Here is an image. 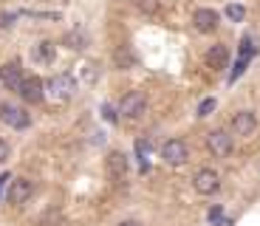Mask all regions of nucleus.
<instances>
[{
	"label": "nucleus",
	"instance_id": "obj_1",
	"mask_svg": "<svg viewBox=\"0 0 260 226\" xmlns=\"http://www.w3.org/2000/svg\"><path fill=\"white\" fill-rule=\"evenodd\" d=\"M119 113L124 119H142L147 113V96L142 90H130L127 96L122 99V105H119Z\"/></svg>",
	"mask_w": 260,
	"mask_h": 226
},
{
	"label": "nucleus",
	"instance_id": "obj_2",
	"mask_svg": "<svg viewBox=\"0 0 260 226\" xmlns=\"http://www.w3.org/2000/svg\"><path fill=\"white\" fill-rule=\"evenodd\" d=\"M0 122L9 124V127L23 130V127H28V124H31V116H28L23 108H14V105H0Z\"/></svg>",
	"mask_w": 260,
	"mask_h": 226
},
{
	"label": "nucleus",
	"instance_id": "obj_3",
	"mask_svg": "<svg viewBox=\"0 0 260 226\" xmlns=\"http://www.w3.org/2000/svg\"><path fill=\"white\" fill-rule=\"evenodd\" d=\"M161 158L167 164H184L189 158V147L187 142H181V139H170V142H164L161 147Z\"/></svg>",
	"mask_w": 260,
	"mask_h": 226
},
{
	"label": "nucleus",
	"instance_id": "obj_4",
	"mask_svg": "<svg viewBox=\"0 0 260 226\" xmlns=\"http://www.w3.org/2000/svg\"><path fill=\"white\" fill-rule=\"evenodd\" d=\"M207 147H209L212 155L226 158V155L232 153V136H229L226 130H212V133L207 136Z\"/></svg>",
	"mask_w": 260,
	"mask_h": 226
},
{
	"label": "nucleus",
	"instance_id": "obj_5",
	"mask_svg": "<svg viewBox=\"0 0 260 226\" xmlns=\"http://www.w3.org/2000/svg\"><path fill=\"white\" fill-rule=\"evenodd\" d=\"M195 189L201 195H215L221 189V175L215 173V170H198L195 173Z\"/></svg>",
	"mask_w": 260,
	"mask_h": 226
},
{
	"label": "nucleus",
	"instance_id": "obj_6",
	"mask_svg": "<svg viewBox=\"0 0 260 226\" xmlns=\"http://www.w3.org/2000/svg\"><path fill=\"white\" fill-rule=\"evenodd\" d=\"M48 90H51V96H57V99H71L74 90H77V82H74L71 74H57V77H51V82H48Z\"/></svg>",
	"mask_w": 260,
	"mask_h": 226
},
{
	"label": "nucleus",
	"instance_id": "obj_7",
	"mask_svg": "<svg viewBox=\"0 0 260 226\" xmlns=\"http://www.w3.org/2000/svg\"><path fill=\"white\" fill-rule=\"evenodd\" d=\"M17 93H20L23 99H26V102H31V105L43 102V96H46V90H43V82H40L37 77H23V82H20Z\"/></svg>",
	"mask_w": 260,
	"mask_h": 226
},
{
	"label": "nucleus",
	"instance_id": "obj_8",
	"mask_svg": "<svg viewBox=\"0 0 260 226\" xmlns=\"http://www.w3.org/2000/svg\"><path fill=\"white\" fill-rule=\"evenodd\" d=\"M204 62L212 68V71H223L226 68V62H229V51H226V45H209L207 48V54H204Z\"/></svg>",
	"mask_w": 260,
	"mask_h": 226
},
{
	"label": "nucleus",
	"instance_id": "obj_9",
	"mask_svg": "<svg viewBox=\"0 0 260 226\" xmlns=\"http://www.w3.org/2000/svg\"><path fill=\"white\" fill-rule=\"evenodd\" d=\"M254 127H257V119H254L252 110H238L232 116V130L238 136H252Z\"/></svg>",
	"mask_w": 260,
	"mask_h": 226
},
{
	"label": "nucleus",
	"instance_id": "obj_10",
	"mask_svg": "<svg viewBox=\"0 0 260 226\" xmlns=\"http://www.w3.org/2000/svg\"><path fill=\"white\" fill-rule=\"evenodd\" d=\"M31 192H34L31 181L17 178V181H12V187H9V201H12V204H26V201L31 198Z\"/></svg>",
	"mask_w": 260,
	"mask_h": 226
},
{
	"label": "nucleus",
	"instance_id": "obj_11",
	"mask_svg": "<svg viewBox=\"0 0 260 226\" xmlns=\"http://www.w3.org/2000/svg\"><path fill=\"white\" fill-rule=\"evenodd\" d=\"M0 82L6 85L9 90H14V93H17L20 82H23V74H20V65H17V62H6V65H0Z\"/></svg>",
	"mask_w": 260,
	"mask_h": 226
},
{
	"label": "nucleus",
	"instance_id": "obj_12",
	"mask_svg": "<svg viewBox=\"0 0 260 226\" xmlns=\"http://www.w3.org/2000/svg\"><path fill=\"white\" fill-rule=\"evenodd\" d=\"M105 167H108V175H111V178L122 181L124 175H127V155L113 150V153L108 155V164H105Z\"/></svg>",
	"mask_w": 260,
	"mask_h": 226
},
{
	"label": "nucleus",
	"instance_id": "obj_13",
	"mask_svg": "<svg viewBox=\"0 0 260 226\" xmlns=\"http://www.w3.org/2000/svg\"><path fill=\"white\" fill-rule=\"evenodd\" d=\"M218 23H221V17H218L212 9H198V12H195V28H198L201 34L215 31V28H218Z\"/></svg>",
	"mask_w": 260,
	"mask_h": 226
},
{
	"label": "nucleus",
	"instance_id": "obj_14",
	"mask_svg": "<svg viewBox=\"0 0 260 226\" xmlns=\"http://www.w3.org/2000/svg\"><path fill=\"white\" fill-rule=\"evenodd\" d=\"M54 43L51 40H40L37 45H34V59L37 62H54Z\"/></svg>",
	"mask_w": 260,
	"mask_h": 226
},
{
	"label": "nucleus",
	"instance_id": "obj_15",
	"mask_svg": "<svg viewBox=\"0 0 260 226\" xmlns=\"http://www.w3.org/2000/svg\"><path fill=\"white\" fill-rule=\"evenodd\" d=\"M68 48H74V51H79V48H85L88 45V34L82 31V28H71V31L65 34V40H62Z\"/></svg>",
	"mask_w": 260,
	"mask_h": 226
},
{
	"label": "nucleus",
	"instance_id": "obj_16",
	"mask_svg": "<svg viewBox=\"0 0 260 226\" xmlns=\"http://www.w3.org/2000/svg\"><path fill=\"white\" fill-rule=\"evenodd\" d=\"M226 17L232 20V23H241V20L246 17V9H243L241 3H229V6H226Z\"/></svg>",
	"mask_w": 260,
	"mask_h": 226
},
{
	"label": "nucleus",
	"instance_id": "obj_17",
	"mask_svg": "<svg viewBox=\"0 0 260 226\" xmlns=\"http://www.w3.org/2000/svg\"><path fill=\"white\" fill-rule=\"evenodd\" d=\"M136 6L147 14H156L158 9H161V3H158V0H136Z\"/></svg>",
	"mask_w": 260,
	"mask_h": 226
},
{
	"label": "nucleus",
	"instance_id": "obj_18",
	"mask_svg": "<svg viewBox=\"0 0 260 226\" xmlns=\"http://www.w3.org/2000/svg\"><path fill=\"white\" fill-rule=\"evenodd\" d=\"M215 108H218V102H215V99H204V102L198 105V113H201V116H209Z\"/></svg>",
	"mask_w": 260,
	"mask_h": 226
},
{
	"label": "nucleus",
	"instance_id": "obj_19",
	"mask_svg": "<svg viewBox=\"0 0 260 226\" xmlns=\"http://www.w3.org/2000/svg\"><path fill=\"white\" fill-rule=\"evenodd\" d=\"M17 17H20V14H14V12H3V14H0V26H3V28H12Z\"/></svg>",
	"mask_w": 260,
	"mask_h": 226
},
{
	"label": "nucleus",
	"instance_id": "obj_20",
	"mask_svg": "<svg viewBox=\"0 0 260 226\" xmlns=\"http://www.w3.org/2000/svg\"><path fill=\"white\" fill-rule=\"evenodd\" d=\"M102 119H105V122H111V124H116V110H113L111 108V105H102Z\"/></svg>",
	"mask_w": 260,
	"mask_h": 226
},
{
	"label": "nucleus",
	"instance_id": "obj_21",
	"mask_svg": "<svg viewBox=\"0 0 260 226\" xmlns=\"http://www.w3.org/2000/svg\"><path fill=\"white\" fill-rule=\"evenodd\" d=\"M246 65H249V59H246V57H241V59H238V65H235V68H232V79H238V77H241V74H243V68H246Z\"/></svg>",
	"mask_w": 260,
	"mask_h": 226
},
{
	"label": "nucleus",
	"instance_id": "obj_22",
	"mask_svg": "<svg viewBox=\"0 0 260 226\" xmlns=\"http://www.w3.org/2000/svg\"><path fill=\"white\" fill-rule=\"evenodd\" d=\"M221 215H223L221 207H212V209H209V220H221Z\"/></svg>",
	"mask_w": 260,
	"mask_h": 226
},
{
	"label": "nucleus",
	"instance_id": "obj_23",
	"mask_svg": "<svg viewBox=\"0 0 260 226\" xmlns=\"http://www.w3.org/2000/svg\"><path fill=\"white\" fill-rule=\"evenodd\" d=\"M6 158H9V144L0 139V162H6Z\"/></svg>",
	"mask_w": 260,
	"mask_h": 226
},
{
	"label": "nucleus",
	"instance_id": "obj_24",
	"mask_svg": "<svg viewBox=\"0 0 260 226\" xmlns=\"http://www.w3.org/2000/svg\"><path fill=\"white\" fill-rule=\"evenodd\" d=\"M215 226H235L232 218H223V220H215Z\"/></svg>",
	"mask_w": 260,
	"mask_h": 226
},
{
	"label": "nucleus",
	"instance_id": "obj_25",
	"mask_svg": "<svg viewBox=\"0 0 260 226\" xmlns=\"http://www.w3.org/2000/svg\"><path fill=\"white\" fill-rule=\"evenodd\" d=\"M119 226H142V223H139V220H122Z\"/></svg>",
	"mask_w": 260,
	"mask_h": 226
},
{
	"label": "nucleus",
	"instance_id": "obj_26",
	"mask_svg": "<svg viewBox=\"0 0 260 226\" xmlns=\"http://www.w3.org/2000/svg\"><path fill=\"white\" fill-rule=\"evenodd\" d=\"M3 181H9V175H0V184H3Z\"/></svg>",
	"mask_w": 260,
	"mask_h": 226
}]
</instances>
